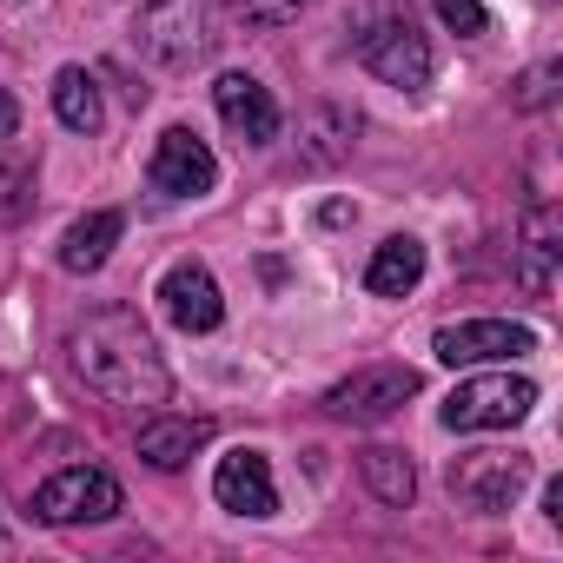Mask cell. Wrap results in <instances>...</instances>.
I'll list each match as a JSON object with an SVG mask.
<instances>
[{
    "mask_svg": "<svg viewBox=\"0 0 563 563\" xmlns=\"http://www.w3.org/2000/svg\"><path fill=\"white\" fill-rule=\"evenodd\" d=\"M67 358H74V372H80L107 405H126V411H153V405H166V391H173V372H166L153 332H146L140 312H126V306L87 312V319L67 332Z\"/></svg>",
    "mask_w": 563,
    "mask_h": 563,
    "instance_id": "obj_1",
    "label": "cell"
},
{
    "mask_svg": "<svg viewBox=\"0 0 563 563\" xmlns=\"http://www.w3.org/2000/svg\"><path fill=\"white\" fill-rule=\"evenodd\" d=\"M21 133V107H14V93H0V140H14Z\"/></svg>",
    "mask_w": 563,
    "mask_h": 563,
    "instance_id": "obj_22",
    "label": "cell"
},
{
    "mask_svg": "<svg viewBox=\"0 0 563 563\" xmlns=\"http://www.w3.org/2000/svg\"><path fill=\"white\" fill-rule=\"evenodd\" d=\"M27 206H34V173L14 153H0V225H14Z\"/></svg>",
    "mask_w": 563,
    "mask_h": 563,
    "instance_id": "obj_18",
    "label": "cell"
},
{
    "mask_svg": "<svg viewBox=\"0 0 563 563\" xmlns=\"http://www.w3.org/2000/svg\"><path fill=\"white\" fill-rule=\"evenodd\" d=\"M120 232H126L120 212H87V219H74L67 239H60V265H67V272H100L107 252L120 245Z\"/></svg>",
    "mask_w": 563,
    "mask_h": 563,
    "instance_id": "obj_15",
    "label": "cell"
},
{
    "mask_svg": "<svg viewBox=\"0 0 563 563\" xmlns=\"http://www.w3.org/2000/svg\"><path fill=\"white\" fill-rule=\"evenodd\" d=\"M146 179H153V192H166V199H199V192L219 186V159H212V146H206L192 126H166L159 146H153Z\"/></svg>",
    "mask_w": 563,
    "mask_h": 563,
    "instance_id": "obj_7",
    "label": "cell"
},
{
    "mask_svg": "<svg viewBox=\"0 0 563 563\" xmlns=\"http://www.w3.org/2000/svg\"><path fill=\"white\" fill-rule=\"evenodd\" d=\"M358 60H365L385 87H405V93H418V87L431 80V47H424V34L411 27V14L365 21V27H358Z\"/></svg>",
    "mask_w": 563,
    "mask_h": 563,
    "instance_id": "obj_4",
    "label": "cell"
},
{
    "mask_svg": "<svg viewBox=\"0 0 563 563\" xmlns=\"http://www.w3.org/2000/svg\"><path fill=\"white\" fill-rule=\"evenodd\" d=\"M159 306H166V319L179 325V332H212L219 319H225V299H219V278L206 272V265H173L166 278H159Z\"/></svg>",
    "mask_w": 563,
    "mask_h": 563,
    "instance_id": "obj_11",
    "label": "cell"
},
{
    "mask_svg": "<svg viewBox=\"0 0 563 563\" xmlns=\"http://www.w3.org/2000/svg\"><path fill=\"white\" fill-rule=\"evenodd\" d=\"M206 438H212L206 418H153V424H140V457L153 471H179V464H192V451H206Z\"/></svg>",
    "mask_w": 563,
    "mask_h": 563,
    "instance_id": "obj_14",
    "label": "cell"
},
{
    "mask_svg": "<svg viewBox=\"0 0 563 563\" xmlns=\"http://www.w3.org/2000/svg\"><path fill=\"white\" fill-rule=\"evenodd\" d=\"M431 8H438V21H444L451 34H484V27H490L484 0H431Z\"/></svg>",
    "mask_w": 563,
    "mask_h": 563,
    "instance_id": "obj_20",
    "label": "cell"
},
{
    "mask_svg": "<svg viewBox=\"0 0 563 563\" xmlns=\"http://www.w3.org/2000/svg\"><path fill=\"white\" fill-rule=\"evenodd\" d=\"M212 107H219V120H225L245 146H272V140H278V107H272V93H265L252 74H219Z\"/></svg>",
    "mask_w": 563,
    "mask_h": 563,
    "instance_id": "obj_12",
    "label": "cell"
},
{
    "mask_svg": "<svg viewBox=\"0 0 563 563\" xmlns=\"http://www.w3.org/2000/svg\"><path fill=\"white\" fill-rule=\"evenodd\" d=\"M543 510H550V523H563V484H550V490H543Z\"/></svg>",
    "mask_w": 563,
    "mask_h": 563,
    "instance_id": "obj_23",
    "label": "cell"
},
{
    "mask_svg": "<svg viewBox=\"0 0 563 563\" xmlns=\"http://www.w3.org/2000/svg\"><path fill=\"white\" fill-rule=\"evenodd\" d=\"M54 113H60L67 133H100V120H107L100 80H93L87 67H60V74H54Z\"/></svg>",
    "mask_w": 563,
    "mask_h": 563,
    "instance_id": "obj_16",
    "label": "cell"
},
{
    "mask_svg": "<svg viewBox=\"0 0 563 563\" xmlns=\"http://www.w3.org/2000/svg\"><path fill=\"white\" fill-rule=\"evenodd\" d=\"M537 411V385L517 372H477L444 398V431H510Z\"/></svg>",
    "mask_w": 563,
    "mask_h": 563,
    "instance_id": "obj_3",
    "label": "cell"
},
{
    "mask_svg": "<svg viewBox=\"0 0 563 563\" xmlns=\"http://www.w3.org/2000/svg\"><path fill=\"white\" fill-rule=\"evenodd\" d=\"M530 484V457L523 451H464L451 464V497L471 510H510V497Z\"/></svg>",
    "mask_w": 563,
    "mask_h": 563,
    "instance_id": "obj_9",
    "label": "cell"
},
{
    "mask_svg": "<svg viewBox=\"0 0 563 563\" xmlns=\"http://www.w3.org/2000/svg\"><path fill=\"white\" fill-rule=\"evenodd\" d=\"M431 352H438L444 365H497V358L537 352V332L517 325V319H457V325H438Z\"/></svg>",
    "mask_w": 563,
    "mask_h": 563,
    "instance_id": "obj_8",
    "label": "cell"
},
{
    "mask_svg": "<svg viewBox=\"0 0 563 563\" xmlns=\"http://www.w3.org/2000/svg\"><path fill=\"white\" fill-rule=\"evenodd\" d=\"M212 497H219V510H232V517H272V510H278V490H272L265 451H225L219 471H212Z\"/></svg>",
    "mask_w": 563,
    "mask_h": 563,
    "instance_id": "obj_10",
    "label": "cell"
},
{
    "mask_svg": "<svg viewBox=\"0 0 563 563\" xmlns=\"http://www.w3.org/2000/svg\"><path fill=\"white\" fill-rule=\"evenodd\" d=\"M358 477H365V484H372V497H378V504H391V510H405V504L418 497V471H411V457H405V451H385V444H378V451H365V457H358Z\"/></svg>",
    "mask_w": 563,
    "mask_h": 563,
    "instance_id": "obj_17",
    "label": "cell"
},
{
    "mask_svg": "<svg viewBox=\"0 0 563 563\" xmlns=\"http://www.w3.org/2000/svg\"><path fill=\"white\" fill-rule=\"evenodd\" d=\"M405 398H418V372L411 365H365L352 378H339L325 391V411L339 424H385Z\"/></svg>",
    "mask_w": 563,
    "mask_h": 563,
    "instance_id": "obj_5",
    "label": "cell"
},
{
    "mask_svg": "<svg viewBox=\"0 0 563 563\" xmlns=\"http://www.w3.org/2000/svg\"><path fill=\"white\" fill-rule=\"evenodd\" d=\"M418 278H424V245H418L411 232H398V239H385V245L372 252V265H365V292L405 299V292H418Z\"/></svg>",
    "mask_w": 563,
    "mask_h": 563,
    "instance_id": "obj_13",
    "label": "cell"
},
{
    "mask_svg": "<svg viewBox=\"0 0 563 563\" xmlns=\"http://www.w3.org/2000/svg\"><path fill=\"white\" fill-rule=\"evenodd\" d=\"M120 504H126L120 484H113L107 471H93V464H74V471L47 477V484L34 490V510H41L47 523H107Z\"/></svg>",
    "mask_w": 563,
    "mask_h": 563,
    "instance_id": "obj_6",
    "label": "cell"
},
{
    "mask_svg": "<svg viewBox=\"0 0 563 563\" xmlns=\"http://www.w3.org/2000/svg\"><path fill=\"white\" fill-rule=\"evenodd\" d=\"M212 8L206 0H146L140 21H133V47L153 60V67H199L212 54Z\"/></svg>",
    "mask_w": 563,
    "mask_h": 563,
    "instance_id": "obj_2",
    "label": "cell"
},
{
    "mask_svg": "<svg viewBox=\"0 0 563 563\" xmlns=\"http://www.w3.org/2000/svg\"><path fill=\"white\" fill-rule=\"evenodd\" d=\"M550 80H556V67H537V74L517 87V107H543V100H550Z\"/></svg>",
    "mask_w": 563,
    "mask_h": 563,
    "instance_id": "obj_21",
    "label": "cell"
},
{
    "mask_svg": "<svg viewBox=\"0 0 563 563\" xmlns=\"http://www.w3.org/2000/svg\"><path fill=\"white\" fill-rule=\"evenodd\" d=\"M232 14L252 21V27H286L306 14V0H232Z\"/></svg>",
    "mask_w": 563,
    "mask_h": 563,
    "instance_id": "obj_19",
    "label": "cell"
}]
</instances>
